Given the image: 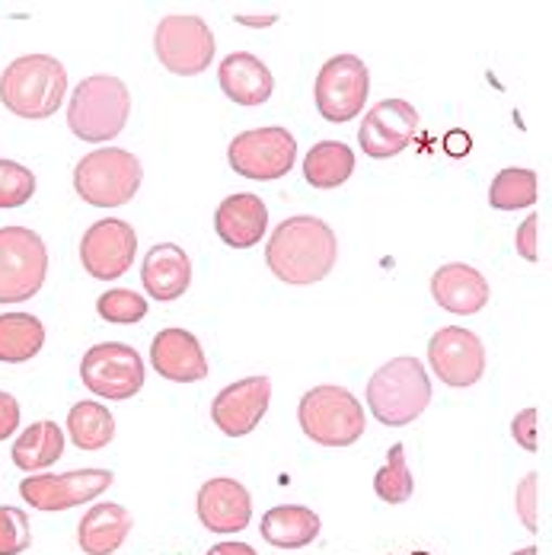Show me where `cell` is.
Segmentation results:
<instances>
[{
    "label": "cell",
    "mask_w": 552,
    "mask_h": 555,
    "mask_svg": "<svg viewBox=\"0 0 552 555\" xmlns=\"http://www.w3.org/2000/svg\"><path fill=\"white\" fill-rule=\"evenodd\" d=\"M97 313L115 326H134L147 317V300L128 287H112L97 300Z\"/></svg>",
    "instance_id": "4dcf8cb0"
},
{
    "label": "cell",
    "mask_w": 552,
    "mask_h": 555,
    "mask_svg": "<svg viewBox=\"0 0 552 555\" xmlns=\"http://www.w3.org/2000/svg\"><path fill=\"white\" fill-rule=\"evenodd\" d=\"M240 23H246V26H272L278 16H262V20H253V16H236Z\"/></svg>",
    "instance_id": "f35d334b"
},
{
    "label": "cell",
    "mask_w": 552,
    "mask_h": 555,
    "mask_svg": "<svg viewBox=\"0 0 552 555\" xmlns=\"http://www.w3.org/2000/svg\"><path fill=\"white\" fill-rule=\"evenodd\" d=\"M141 281L154 300H161V304L179 300L192 284V262H189L185 249H179L176 243H157L144 256Z\"/></svg>",
    "instance_id": "7402d4cb"
},
{
    "label": "cell",
    "mask_w": 552,
    "mask_h": 555,
    "mask_svg": "<svg viewBox=\"0 0 552 555\" xmlns=\"http://www.w3.org/2000/svg\"><path fill=\"white\" fill-rule=\"evenodd\" d=\"M514 504H517V517L524 520V527L530 533L540 530V476L537 473H527L514 492Z\"/></svg>",
    "instance_id": "836d02e7"
},
{
    "label": "cell",
    "mask_w": 552,
    "mask_h": 555,
    "mask_svg": "<svg viewBox=\"0 0 552 555\" xmlns=\"http://www.w3.org/2000/svg\"><path fill=\"white\" fill-rule=\"evenodd\" d=\"M223 96L236 106H262L269 103L275 90V77L266 61H259L249 52H233L221 61L218 67Z\"/></svg>",
    "instance_id": "44dd1931"
},
{
    "label": "cell",
    "mask_w": 552,
    "mask_h": 555,
    "mask_svg": "<svg viewBox=\"0 0 552 555\" xmlns=\"http://www.w3.org/2000/svg\"><path fill=\"white\" fill-rule=\"evenodd\" d=\"M49 275V249L29 227H0V304L33 300Z\"/></svg>",
    "instance_id": "52a82bcc"
},
{
    "label": "cell",
    "mask_w": 552,
    "mask_h": 555,
    "mask_svg": "<svg viewBox=\"0 0 552 555\" xmlns=\"http://www.w3.org/2000/svg\"><path fill=\"white\" fill-rule=\"evenodd\" d=\"M33 546L29 514L10 504H0V555H20Z\"/></svg>",
    "instance_id": "d6a6232c"
},
{
    "label": "cell",
    "mask_w": 552,
    "mask_h": 555,
    "mask_svg": "<svg viewBox=\"0 0 552 555\" xmlns=\"http://www.w3.org/2000/svg\"><path fill=\"white\" fill-rule=\"evenodd\" d=\"M371 93V74L368 64L358 55L330 57L317 74V109L332 125H345L358 118Z\"/></svg>",
    "instance_id": "30bf717a"
},
{
    "label": "cell",
    "mask_w": 552,
    "mask_h": 555,
    "mask_svg": "<svg viewBox=\"0 0 552 555\" xmlns=\"http://www.w3.org/2000/svg\"><path fill=\"white\" fill-rule=\"evenodd\" d=\"M419 131V112L406 100H381L374 109L361 118L358 144L368 157L387 160L402 154Z\"/></svg>",
    "instance_id": "9a60e30c"
},
{
    "label": "cell",
    "mask_w": 552,
    "mask_h": 555,
    "mask_svg": "<svg viewBox=\"0 0 552 555\" xmlns=\"http://www.w3.org/2000/svg\"><path fill=\"white\" fill-rule=\"evenodd\" d=\"M154 52L169 74L195 77L215 61V33L202 16H164L154 33Z\"/></svg>",
    "instance_id": "9c48e42d"
},
{
    "label": "cell",
    "mask_w": 552,
    "mask_h": 555,
    "mask_svg": "<svg viewBox=\"0 0 552 555\" xmlns=\"http://www.w3.org/2000/svg\"><path fill=\"white\" fill-rule=\"evenodd\" d=\"M432 402V380L419 358H393L368 380V405L387 428L415 422Z\"/></svg>",
    "instance_id": "277c9868"
},
{
    "label": "cell",
    "mask_w": 552,
    "mask_h": 555,
    "mask_svg": "<svg viewBox=\"0 0 552 555\" xmlns=\"http://www.w3.org/2000/svg\"><path fill=\"white\" fill-rule=\"evenodd\" d=\"M67 435L77 444V450L97 453V450L112 444V438H115V418H112V412L103 402L84 399V402L70 405V412H67Z\"/></svg>",
    "instance_id": "484cf974"
},
{
    "label": "cell",
    "mask_w": 552,
    "mask_h": 555,
    "mask_svg": "<svg viewBox=\"0 0 552 555\" xmlns=\"http://www.w3.org/2000/svg\"><path fill=\"white\" fill-rule=\"evenodd\" d=\"M514 555H540V553H537V546H524V550H517Z\"/></svg>",
    "instance_id": "60d3db41"
},
{
    "label": "cell",
    "mask_w": 552,
    "mask_h": 555,
    "mask_svg": "<svg viewBox=\"0 0 552 555\" xmlns=\"http://www.w3.org/2000/svg\"><path fill=\"white\" fill-rule=\"evenodd\" d=\"M67 96V70L52 55H23L0 74V103L13 115L42 121L52 118Z\"/></svg>",
    "instance_id": "7a4b0ae2"
},
{
    "label": "cell",
    "mask_w": 552,
    "mask_h": 555,
    "mask_svg": "<svg viewBox=\"0 0 552 555\" xmlns=\"http://www.w3.org/2000/svg\"><path fill=\"white\" fill-rule=\"evenodd\" d=\"M16 428H20V402L0 389V441L13 438Z\"/></svg>",
    "instance_id": "8d00e7d4"
},
{
    "label": "cell",
    "mask_w": 552,
    "mask_h": 555,
    "mask_svg": "<svg viewBox=\"0 0 552 555\" xmlns=\"http://www.w3.org/2000/svg\"><path fill=\"white\" fill-rule=\"evenodd\" d=\"M320 517L304 504H281L262 514V540L275 550H304L320 537Z\"/></svg>",
    "instance_id": "cb8c5ba5"
},
{
    "label": "cell",
    "mask_w": 552,
    "mask_h": 555,
    "mask_svg": "<svg viewBox=\"0 0 552 555\" xmlns=\"http://www.w3.org/2000/svg\"><path fill=\"white\" fill-rule=\"evenodd\" d=\"M511 438H514V444H521L527 453H537V447H540V412L537 409L517 412L514 422H511Z\"/></svg>",
    "instance_id": "e575fe53"
},
{
    "label": "cell",
    "mask_w": 552,
    "mask_h": 555,
    "mask_svg": "<svg viewBox=\"0 0 552 555\" xmlns=\"http://www.w3.org/2000/svg\"><path fill=\"white\" fill-rule=\"evenodd\" d=\"M115 482L110 469H70V473H39L20 482V495L36 511H70L77 504L97 501Z\"/></svg>",
    "instance_id": "7c38bea8"
},
{
    "label": "cell",
    "mask_w": 552,
    "mask_h": 555,
    "mask_svg": "<svg viewBox=\"0 0 552 555\" xmlns=\"http://www.w3.org/2000/svg\"><path fill=\"white\" fill-rule=\"evenodd\" d=\"M297 422L313 444L351 447L361 441L368 418L364 405L345 387H313L297 405Z\"/></svg>",
    "instance_id": "8992f818"
},
{
    "label": "cell",
    "mask_w": 552,
    "mask_h": 555,
    "mask_svg": "<svg viewBox=\"0 0 552 555\" xmlns=\"http://www.w3.org/2000/svg\"><path fill=\"white\" fill-rule=\"evenodd\" d=\"M61 453H64V431H61L57 422H49V418L29 425L13 441V450H10L13 463L23 473H42V469H49L52 463L61 460Z\"/></svg>",
    "instance_id": "d4e9b609"
},
{
    "label": "cell",
    "mask_w": 552,
    "mask_h": 555,
    "mask_svg": "<svg viewBox=\"0 0 552 555\" xmlns=\"http://www.w3.org/2000/svg\"><path fill=\"white\" fill-rule=\"evenodd\" d=\"M374 492L377 499L387 504H406L415 492V479L406 466V447L393 444L387 453V463L381 466V473L374 476Z\"/></svg>",
    "instance_id": "f546056e"
},
{
    "label": "cell",
    "mask_w": 552,
    "mask_h": 555,
    "mask_svg": "<svg viewBox=\"0 0 552 555\" xmlns=\"http://www.w3.org/2000/svg\"><path fill=\"white\" fill-rule=\"evenodd\" d=\"M355 172V151L342 141H320L304 160V179L313 189H338Z\"/></svg>",
    "instance_id": "83f0119b"
},
{
    "label": "cell",
    "mask_w": 552,
    "mask_h": 555,
    "mask_svg": "<svg viewBox=\"0 0 552 555\" xmlns=\"http://www.w3.org/2000/svg\"><path fill=\"white\" fill-rule=\"evenodd\" d=\"M335 259H338V240L332 227L310 215H297L278 223L266 249L269 272L278 281L297 287L323 281L335 269Z\"/></svg>",
    "instance_id": "6da1fadb"
},
{
    "label": "cell",
    "mask_w": 552,
    "mask_h": 555,
    "mask_svg": "<svg viewBox=\"0 0 552 555\" xmlns=\"http://www.w3.org/2000/svg\"><path fill=\"white\" fill-rule=\"evenodd\" d=\"M215 230L230 249H253L269 230V208L253 192L230 195L215 211Z\"/></svg>",
    "instance_id": "d6986e66"
},
{
    "label": "cell",
    "mask_w": 552,
    "mask_h": 555,
    "mask_svg": "<svg viewBox=\"0 0 552 555\" xmlns=\"http://www.w3.org/2000/svg\"><path fill=\"white\" fill-rule=\"evenodd\" d=\"M428 361L447 387H476L486 374V345L463 326H444L428 341Z\"/></svg>",
    "instance_id": "4fadbf2b"
},
{
    "label": "cell",
    "mask_w": 552,
    "mask_h": 555,
    "mask_svg": "<svg viewBox=\"0 0 552 555\" xmlns=\"http://www.w3.org/2000/svg\"><path fill=\"white\" fill-rule=\"evenodd\" d=\"M46 345V326L29 313H3L0 317V361L26 364Z\"/></svg>",
    "instance_id": "4316f807"
},
{
    "label": "cell",
    "mask_w": 552,
    "mask_h": 555,
    "mask_svg": "<svg viewBox=\"0 0 552 555\" xmlns=\"http://www.w3.org/2000/svg\"><path fill=\"white\" fill-rule=\"evenodd\" d=\"M131 527H134V520H131L128 507L103 501L84 514V520L77 527V543L87 555H115L128 540Z\"/></svg>",
    "instance_id": "603a6c76"
},
{
    "label": "cell",
    "mask_w": 552,
    "mask_h": 555,
    "mask_svg": "<svg viewBox=\"0 0 552 555\" xmlns=\"http://www.w3.org/2000/svg\"><path fill=\"white\" fill-rule=\"evenodd\" d=\"M154 371L172 384H198L208 377V358L202 341L185 330H164L151 341Z\"/></svg>",
    "instance_id": "ac0fdd59"
},
{
    "label": "cell",
    "mask_w": 552,
    "mask_h": 555,
    "mask_svg": "<svg viewBox=\"0 0 552 555\" xmlns=\"http://www.w3.org/2000/svg\"><path fill=\"white\" fill-rule=\"evenodd\" d=\"M144 182V167L131 151L100 147L74 167V189L93 208L128 205Z\"/></svg>",
    "instance_id": "5b68a950"
},
{
    "label": "cell",
    "mask_w": 552,
    "mask_h": 555,
    "mask_svg": "<svg viewBox=\"0 0 552 555\" xmlns=\"http://www.w3.org/2000/svg\"><path fill=\"white\" fill-rule=\"evenodd\" d=\"M272 402V380L269 377H243L223 387L211 402V418L227 438H246L266 418Z\"/></svg>",
    "instance_id": "2e32d148"
},
{
    "label": "cell",
    "mask_w": 552,
    "mask_h": 555,
    "mask_svg": "<svg viewBox=\"0 0 552 555\" xmlns=\"http://www.w3.org/2000/svg\"><path fill=\"white\" fill-rule=\"evenodd\" d=\"M138 253V233L128 221L106 218L87 227V233L80 236V266L87 269L90 278L100 281H115L121 278Z\"/></svg>",
    "instance_id": "5bb4252c"
},
{
    "label": "cell",
    "mask_w": 552,
    "mask_h": 555,
    "mask_svg": "<svg viewBox=\"0 0 552 555\" xmlns=\"http://www.w3.org/2000/svg\"><path fill=\"white\" fill-rule=\"evenodd\" d=\"M537 230H540V218H537V215H530L527 221L517 227V233H514V249H517V253H521V259H527V262H537V259H540Z\"/></svg>",
    "instance_id": "d590c367"
},
{
    "label": "cell",
    "mask_w": 552,
    "mask_h": 555,
    "mask_svg": "<svg viewBox=\"0 0 552 555\" xmlns=\"http://www.w3.org/2000/svg\"><path fill=\"white\" fill-rule=\"evenodd\" d=\"M450 144H460V134H450ZM466 144H470V138L463 134V147H453V154H466L470 151Z\"/></svg>",
    "instance_id": "ab89813d"
},
{
    "label": "cell",
    "mask_w": 552,
    "mask_h": 555,
    "mask_svg": "<svg viewBox=\"0 0 552 555\" xmlns=\"http://www.w3.org/2000/svg\"><path fill=\"white\" fill-rule=\"evenodd\" d=\"M80 380L100 399L125 402L144 387V361L125 341L93 345L80 361Z\"/></svg>",
    "instance_id": "ba28073f"
},
{
    "label": "cell",
    "mask_w": 552,
    "mask_h": 555,
    "mask_svg": "<svg viewBox=\"0 0 552 555\" xmlns=\"http://www.w3.org/2000/svg\"><path fill=\"white\" fill-rule=\"evenodd\" d=\"M540 182L534 169L508 167L498 172L489 185V205L496 211H517V208H530L537 202Z\"/></svg>",
    "instance_id": "f1b7e54d"
},
{
    "label": "cell",
    "mask_w": 552,
    "mask_h": 555,
    "mask_svg": "<svg viewBox=\"0 0 552 555\" xmlns=\"http://www.w3.org/2000/svg\"><path fill=\"white\" fill-rule=\"evenodd\" d=\"M33 195H36V172H29L23 164L0 160V208H23Z\"/></svg>",
    "instance_id": "1f68e13d"
},
{
    "label": "cell",
    "mask_w": 552,
    "mask_h": 555,
    "mask_svg": "<svg viewBox=\"0 0 552 555\" xmlns=\"http://www.w3.org/2000/svg\"><path fill=\"white\" fill-rule=\"evenodd\" d=\"M198 520L208 533H240L253 520V495L236 479H208L198 489Z\"/></svg>",
    "instance_id": "e0dca14e"
},
{
    "label": "cell",
    "mask_w": 552,
    "mask_h": 555,
    "mask_svg": "<svg viewBox=\"0 0 552 555\" xmlns=\"http://www.w3.org/2000/svg\"><path fill=\"white\" fill-rule=\"evenodd\" d=\"M131 115V93L112 74H93L80 80L67 103V128L87 144H106L125 131Z\"/></svg>",
    "instance_id": "3957f363"
},
{
    "label": "cell",
    "mask_w": 552,
    "mask_h": 555,
    "mask_svg": "<svg viewBox=\"0 0 552 555\" xmlns=\"http://www.w3.org/2000/svg\"><path fill=\"white\" fill-rule=\"evenodd\" d=\"M208 555H256V550L249 543H218L208 550Z\"/></svg>",
    "instance_id": "74e56055"
},
{
    "label": "cell",
    "mask_w": 552,
    "mask_h": 555,
    "mask_svg": "<svg viewBox=\"0 0 552 555\" xmlns=\"http://www.w3.org/2000/svg\"><path fill=\"white\" fill-rule=\"evenodd\" d=\"M489 281L483 272L463 262H447L432 275V297L438 307L457 317H473L489 304Z\"/></svg>",
    "instance_id": "ffe728a7"
},
{
    "label": "cell",
    "mask_w": 552,
    "mask_h": 555,
    "mask_svg": "<svg viewBox=\"0 0 552 555\" xmlns=\"http://www.w3.org/2000/svg\"><path fill=\"white\" fill-rule=\"evenodd\" d=\"M419 555H425V553H419Z\"/></svg>",
    "instance_id": "b9f144b4"
},
{
    "label": "cell",
    "mask_w": 552,
    "mask_h": 555,
    "mask_svg": "<svg viewBox=\"0 0 552 555\" xmlns=\"http://www.w3.org/2000/svg\"><path fill=\"white\" fill-rule=\"evenodd\" d=\"M227 160L233 172L253 179V182H272L281 179L284 172L294 169L297 160V141L284 128H253L243 131L230 141Z\"/></svg>",
    "instance_id": "8fae6325"
}]
</instances>
